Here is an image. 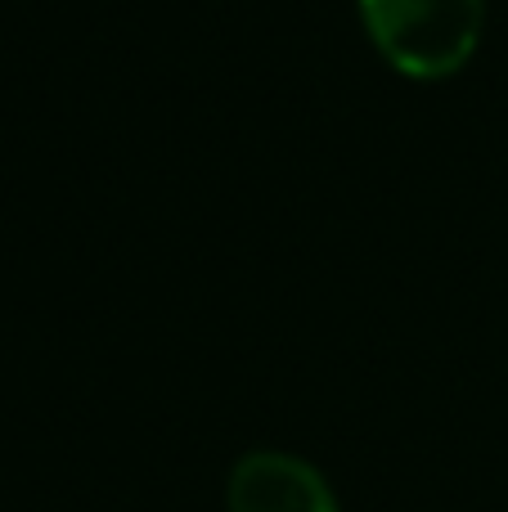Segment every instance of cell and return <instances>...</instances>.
<instances>
[{
	"instance_id": "1",
	"label": "cell",
	"mask_w": 508,
	"mask_h": 512,
	"mask_svg": "<svg viewBox=\"0 0 508 512\" xmlns=\"http://www.w3.org/2000/svg\"><path fill=\"white\" fill-rule=\"evenodd\" d=\"M374 50L414 81H446L482 45L486 0H356Z\"/></svg>"
},
{
	"instance_id": "2",
	"label": "cell",
	"mask_w": 508,
	"mask_h": 512,
	"mask_svg": "<svg viewBox=\"0 0 508 512\" xmlns=\"http://www.w3.org/2000/svg\"><path fill=\"white\" fill-rule=\"evenodd\" d=\"M230 512H338L329 481L284 450H252L234 463L225 486Z\"/></svg>"
}]
</instances>
